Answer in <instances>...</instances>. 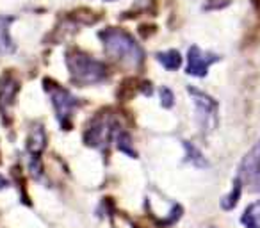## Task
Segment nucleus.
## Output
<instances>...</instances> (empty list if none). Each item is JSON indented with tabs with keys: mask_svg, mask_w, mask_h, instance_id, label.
<instances>
[{
	"mask_svg": "<svg viewBox=\"0 0 260 228\" xmlns=\"http://www.w3.org/2000/svg\"><path fill=\"white\" fill-rule=\"evenodd\" d=\"M98 38L104 43L105 52L118 62L128 66V68H138V66L143 64L145 52H143L141 45L126 30L118 29V27H109V29L102 30Z\"/></svg>",
	"mask_w": 260,
	"mask_h": 228,
	"instance_id": "f257e3e1",
	"label": "nucleus"
},
{
	"mask_svg": "<svg viewBox=\"0 0 260 228\" xmlns=\"http://www.w3.org/2000/svg\"><path fill=\"white\" fill-rule=\"evenodd\" d=\"M184 148H185V162L192 164L194 168H207L209 162L203 157V153L196 148L194 145H191L189 141H184Z\"/></svg>",
	"mask_w": 260,
	"mask_h": 228,
	"instance_id": "f8f14e48",
	"label": "nucleus"
},
{
	"mask_svg": "<svg viewBox=\"0 0 260 228\" xmlns=\"http://www.w3.org/2000/svg\"><path fill=\"white\" fill-rule=\"evenodd\" d=\"M237 177L242 182V187H248L251 192H260V139L242 157Z\"/></svg>",
	"mask_w": 260,
	"mask_h": 228,
	"instance_id": "39448f33",
	"label": "nucleus"
},
{
	"mask_svg": "<svg viewBox=\"0 0 260 228\" xmlns=\"http://www.w3.org/2000/svg\"><path fill=\"white\" fill-rule=\"evenodd\" d=\"M160 98H162V107H166V109L173 107L175 96H173V91H171V89H168V87H162V89H160Z\"/></svg>",
	"mask_w": 260,
	"mask_h": 228,
	"instance_id": "4468645a",
	"label": "nucleus"
},
{
	"mask_svg": "<svg viewBox=\"0 0 260 228\" xmlns=\"http://www.w3.org/2000/svg\"><path fill=\"white\" fill-rule=\"evenodd\" d=\"M45 146H47V134H45V128L41 125H34L29 132V138H27V153L30 155V166H36L38 159L43 153Z\"/></svg>",
	"mask_w": 260,
	"mask_h": 228,
	"instance_id": "0eeeda50",
	"label": "nucleus"
},
{
	"mask_svg": "<svg viewBox=\"0 0 260 228\" xmlns=\"http://www.w3.org/2000/svg\"><path fill=\"white\" fill-rule=\"evenodd\" d=\"M234 187H232L230 194H226L223 200H221V207H223L224 210H232L235 205H237L239 198H241V192H242V182L239 180V177L234 178Z\"/></svg>",
	"mask_w": 260,
	"mask_h": 228,
	"instance_id": "ddd939ff",
	"label": "nucleus"
},
{
	"mask_svg": "<svg viewBox=\"0 0 260 228\" xmlns=\"http://www.w3.org/2000/svg\"><path fill=\"white\" fill-rule=\"evenodd\" d=\"M13 23V18L9 16H0V54H13L16 50L15 43L9 34V25Z\"/></svg>",
	"mask_w": 260,
	"mask_h": 228,
	"instance_id": "1a4fd4ad",
	"label": "nucleus"
},
{
	"mask_svg": "<svg viewBox=\"0 0 260 228\" xmlns=\"http://www.w3.org/2000/svg\"><path fill=\"white\" fill-rule=\"evenodd\" d=\"M47 91L52 96V104H54L59 125H61L64 131H68V128L72 127L73 112H75V109L80 105V100L77 96H73L68 89L59 86V84H50V86H47Z\"/></svg>",
	"mask_w": 260,
	"mask_h": 228,
	"instance_id": "20e7f679",
	"label": "nucleus"
},
{
	"mask_svg": "<svg viewBox=\"0 0 260 228\" xmlns=\"http://www.w3.org/2000/svg\"><path fill=\"white\" fill-rule=\"evenodd\" d=\"M189 94H191L192 102L196 107V118H198V125L202 128L203 134H209L217 127V102L212 96H209L203 91L196 89V87H189Z\"/></svg>",
	"mask_w": 260,
	"mask_h": 228,
	"instance_id": "7ed1b4c3",
	"label": "nucleus"
},
{
	"mask_svg": "<svg viewBox=\"0 0 260 228\" xmlns=\"http://www.w3.org/2000/svg\"><path fill=\"white\" fill-rule=\"evenodd\" d=\"M157 61L170 72H175L182 66V55L177 50H164L157 54Z\"/></svg>",
	"mask_w": 260,
	"mask_h": 228,
	"instance_id": "9b49d317",
	"label": "nucleus"
},
{
	"mask_svg": "<svg viewBox=\"0 0 260 228\" xmlns=\"http://www.w3.org/2000/svg\"><path fill=\"white\" fill-rule=\"evenodd\" d=\"M241 223L244 228H260V200L246 207L241 216Z\"/></svg>",
	"mask_w": 260,
	"mask_h": 228,
	"instance_id": "9d476101",
	"label": "nucleus"
},
{
	"mask_svg": "<svg viewBox=\"0 0 260 228\" xmlns=\"http://www.w3.org/2000/svg\"><path fill=\"white\" fill-rule=\"evenodd\" d=\"M217 61H219V55L212 54V52H203L202 48H198V47H191L187 52L185 73L192 77H205L210 66Z\"/></svg>",
	"mask_w": 260,
	"mask_h": 228,
	"instance_id": "423d86ee",
	"label": "nucleus"
},
{
	"mask_svg": "<svg viewBox=\"0 0 260 228\" xmlns=\"http://www.w3.org/2000/svg\"><path fill=\"white\" fill-rule=\"evenodd\" d=\"M16 91H18V82L11 75H4L0 79V111L4 114L9 105L15 102L13 98H15Z\"/></svg>",
	"mask_w": 260,
	"mask_h": 228,
	"instance_id": "6e6552de",
	"label": "nucleus"
},
{
	"mask_svg": "<svg viewBox=\"0 0 260 228\" xmlns=\"http://www.w3.org/2000/svg\"><path fill=\"white\" fill-rule=\"evenodd\" d=\"M66 62L70 70V80L77 86H93L107 79V66L80 50L70 52Z\"/></svg>",
	"mask_w": 260,
	"mask_h": 228,
	"instance_id": "f03ea898",
	"label": "nucleus"
}]
</instances>
